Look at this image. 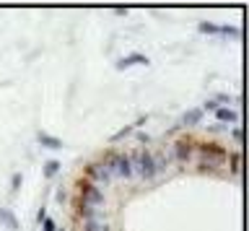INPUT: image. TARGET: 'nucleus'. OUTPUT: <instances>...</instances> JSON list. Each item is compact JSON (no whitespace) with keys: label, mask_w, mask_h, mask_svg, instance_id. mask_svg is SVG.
Segmentation results:
<instances>
[{"label":"nucleus","mask_w":249,"mask_h":231,"mask_svg":"<svg viewBox=\"0 0 249 231\" xmlns=\"http://www.w3.org/2000/svg\"><path fill=\"white\" fill-rule=\"evenodd\" d=\"M75 213L81 215L83 221H96L99 218V208H93L89 203H81V200H75Z\"/></svg>","instance_id":"nucleus-9"},{"label":"nucleus","mask_w":249,"mask_h":231,"mask_svg":"<svg viewBox=\"0 0 249 231\" xmlns=\"http://www.w3.org/2000/svg\"><path fill=\"white\" fill-rule=\"evenodd\" d=\"M60 161L57 159H50V161H44V177H54V174H57L60 172Z\"/></svg>","instance_id":"nucleus-16"},{"label":"nucleus","mask_w":249,"mask_h":231,"mask_svg":"<svg viewBox=\"0 0 249 231\" xmlns=\"http://www.w3.org/2000/svg\"><path fill=\"white\" fill-rule=\"evenodd\" d=\"M215 120L221 122V125H226V122H231V125H233V122L239 120V114L233 109H229V107H218V109H215Z\"/></svg>","instance_id":"nucleus-12"},{"label":"nucleus","mask_w":249,"mask_h":231,"mask_svg":"<svg viewBox=\"0 0 249 231\" xmlns=\"http://www.w3.org/2000/svg\"><path fill=\"white\" fill-rule=\"evenodd\" d=\"M21 182H23V177L16 172V174L11 177V192H18V190H21Z\"/></svg>","instance_id":"nucleus-19"},{"label":"nucleus","mask_w":249,"mask_h":231,"mask_svg":"<svg viewBox=\"0 0 249 231\" xmlns=\"http://www.w3.org/2000/svg\"><path fill=\"white\" fill-rule=\"evenodd\" d=\"M200 34H218V26L215 24H210V21H200Z\"/></svg>","instance_id":"nucleus-17"},{"label":"nucleus","mask_w":249,"mask_h":231,"mask_svg":"<svg viewBox=\"0 0 249 231\" xmlns=\"http://www.w3.org/2000/svg\"><path fill=\"white\" fill-rule=\"evenodd\" d=\"M195 145H197V141L190 135L179 138V141L171 145V159H177L179 164H190V161L195 159Z\"/></svg>","instance_id":"nucleus-5"},{"label":"nucleus","mask_w":249,"mask_h":231,"mask_svg":"<svg viewBox=\"0 0 249 231\" xmlns=\"http://www.w3.org/2000/svg\"><path fill=\"white\" fill-rule=\"evenodd\" d=\"M218 107H221V104H218L215 99H208V102H205V109H210V112H215Z\"/></svg>","instance_id":"nucleus-22"},{"label":"nucleus","mask_w":249,"mask_h":231,"mask_svg":"<svg viewBox=\"0 0 249 231\" xmlns=\"http://www.w3.org/2000/svg\"><path fill=\"white\" fill-rule=\"evenodd\" d=\"M218 34H223V36H239V26H218Z\"/></svg>","instance_id":"nucleus-18"},{"label":"nucleus","mask_w":249,"mask_h":231,"mask_svg":"<svg viewBox=\"0 0 249 231\" xmlns=\"http://www.w3.org/2000/svg\"><path fill=\"white\" fill-rule=\"evenodd\" d=\"M145 120H148V117H140V120L135 122V125H127V127H122L120 133H114V135H112V143H117V141H122V138H127V135H130V133H132V130H135L138 125H145Z\"/></svg>","instance_id":"nucleus-14"},{"label":"nucleus","mask_w":249,"mask_h":231,"mask_svg":"<svg viewBox=\"0 0 249 231\" xmlns=\"http://www.w3.org/2000/svg\"><path fill=\"white\" fill-rule=\"evenodd\" d=\"M195 153H197L200 172H215L218 166L226 164V156H229V151L218 143H197L195 145Z\"/></svg>","instance_id":"nucleus-1"},{"label":"nucleus","mask_w":249,"mask_h":231,"mask_svg":"<svg viewBox=\"0 0 249 231\" xmlns=\"http://www.w3.org/2000/svg\"><path fill=\"white\" fill-rule=\"evenodd\" d=\"M78 200H81V203H89L93 208H99V205H104V190L81 177V179H78Z\"/></svg>","instance_id":"nucleus-4"},{"label":"nucleus","mask_w":249,"mask_h":231,"mask_svg":"<svg viewBox=\"0 0 249 231\" xmlns=\"http://www.w3.org/2000/svg\"><path fill=\"white\" fill-rule=\"evenodd\" d=\"M44 218H47V211H44V208H39V213H36V221H39V223H42Z\"/></svg>","instance_id":"nucleus-23"},{"label":"nucleus","mask_w":249,"mask_h":231,"mask_svg":"<svg viewBox=\"0 0 249 231\" xmlns=\"http://www.w3.org/2000/svg\"><path fill=\"white\" fill-rule=\"evenodd\" d=\"M0 226L8 231H18V218H16L11 208H0Z\"/></svg>","instance_id":"nucleus-8"},{"label":"nucleus","mask_w":249,"mask_h":231,"mask_svg":"<svg viewBox=\"0 0 249 231\" xmlns=\"http://www.w3.org/2000/svg\"><path fill=\"white\" fill-rule=\"evenodd\" d=\"M57 231H65V229H57Z\"/></svg>","instance_id":"nucleus-26"},{"label":"nucleus","mask_w":249,"mask_h":231,"mask_svg":"<svg viewBox=\"0 0 249 231\" xmlns=\"http://www.w3.org/2000/svg\"><path fill=\"white\" fill-rule=\"evenodd\" d=\"M81 231H109V223L107 221H83V229Z\"/></svg>","instance_id":"nucleus-15"},{"label":"nucleus","mask_w":249,"mask_h":231,"mask_svg":"<svg viewBox=\"0 0 249 231\" xmlns=\"http://www.w3.org/2000/svg\"><path fill=\"white\" fill-rule=\"evenodd\" d=\"M202 122V109H187L182 117V127H197Z\"/></svg>","instance_id":"nucleus-10"},{"label":"nucleus","mask_w":249,"mask_h":231,"mask_svg":"<svg viewBox=\"0 0 249 231\" xmlns=\"http://www.w3.org/2000/svg\"><path fill=\"white\" fill-rule=\"evenodd\" d=\"M36 141L42 143L44 148H54V151L62 148V141H60V138H54V135H50V133H42V130L36 133Z\"/></svg>","instance_id":"nucleus-11"},{"label":"nucleus","mask_w":249,"mask_h":231,"mask_svg":"<svg viewBox=\"0 0 249 231\" xmlns=\"http://www.w3.org/2000/svg\"><path fill=\"white\" fill-rule=\"evenodd\" d=\"M151 60H148L145 55H140V52H132V55H124V57H120L117 60V71H127V68H132V65H148Z\"/></svg>","instance_id":"nucleus-7"},{"label":"nucleus","mask_w":249,"mask_h":231,"mask_svg":"<svg viewBox=\"0 0 249 231\" xmlns=\"http://www.w3.org/2000/svg\"><path fill=\"white\" fill-rule=\"evenodd\" d=\"M130 161H132V174H140L143 179H153L159 174L156 169V161H153V153L148 148H138L135 153H127Z\"/></svg>","instance_id":"nucleus-3"},{"label":"nucleus","mask_w":249,"mask_h":231,"mask_svg":"<svg viewBox=\"0 0 249 231\" xmlns=\"http://www.w3.org/2000/svg\"><path fill=\"white\" fill-rule=\"evenodd\" d=\"M231 138H233L236 143H241V141H244V133H241V127H233V130H231Z\"/></svg>","instance_id":"nucleus-21"},{"label":"nucleus","mask_w":249,"mask_h":231,"mask_svg":"<svg viewBox=\"0 0 249 231\" xmlns=\"http://www.w3.org/2000/svg\"><path fill=\"white\" fill-rule=\"evenodd\" d=\"M226 164H229V172L231 174H239L241 172V153L239 151L229 153V156H226Z\"/></svg>","instance_id":"nucleus-13"},{"label":"nucleus","mask_w":249,"mask_h":231,"mask_svg":"<svg viewBox=\"0 0 249 231\" xmlns=\"http://www.w3.org/2000/svg\"><path fill=\"white\" fill-rule=\"evenodd\" d=\"M83 179H89V182H93L99 187V184H109V182H112V174L107 172V166L101 164V161H91V164L83 166Z\"/></svg>","instance_id":"nucleus-6"},{"label":"nucleus","mask_w":249,"mask_h":231,"mask_svg":"<svg viewBox=\"0 0 249 231\" xmlns=\"http://www.w3.org/2000/svg\"><path fill=\"white\" fill-rule=\"evenodd\" d=\"M101 164L107 166V172L114 177H120V179H130L132 177V161L127 153H117V151H107L104 159H101Z\"/></svg>","instance_id":"nucleus-2"},{"label":"nucleus","mask_w":249,"mask_h":231,"mask_svg":"<svg viewBox=\"0 0 249 231\" xmlns=\"http://www.w3.org/2000/svg\"><path fill=\"white\" fill-rule=\"evenodd\" d=\"M138 141H140V143H148V141H151V138H148L145 133H138Z\"/></svg>","instance_id":"nucleus-24"},{"label":"nucleus","mask_w":249,"mask_h":231,"mask_svg":"<svg viewBox=\"0 0 249 231\" xmlns=\"http://www.w3.org/2000/svg\"><path fill=\"white\" fill-rule=\"evenodd\" d=\"M42 231H57V226H54L52 218H44V221H42Z\"/></svg>","instance_id":"nucleus-20"},{"label":"nucleus","mask_w":249,"mask_h":231,"mask_svg":"<svg viewBox=\"0 0 249 231\" xmlns=\"http://www.w3.org/2000/svg\"><path fill=\"white\" fill-rule=\"evenodd\" d=\"M65 197H68L65 190H57V200H60V203H65Z\"/></svg>","instance_id":"nucleus-25"}]
</instances>
